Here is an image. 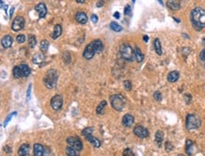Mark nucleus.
Returning <instances> with one entry per match:
<instances>
[{"mask_svg":"<svg viewBox=\"0 0 205 156\" xmlns=\"http://www.w3.org/2000/svg\"><path fill=\"white\" fill-rule=\"evenodd\" d=\"M190 20L196 30H202L205 27V10L200 7L193 9L190 14Z\"/></svg>","mask_w":205,"mask_h":156,"instance_id":"f257e3e1","label":"nucleus"},{"mask_svg":"<svg viewBox=\"0 0 205 156\" xmlns=\"http://www.w3.org/2000/svg\"><path fill=\"white\" fill-rule=\"evenodd\" d=\"M110 101L113 108L114 110H116V111L120 112L124 109L127 99L122 94H113L110 96Z\"/></svg>","mask_w":205,"mask_h":156,"instance_id":"f03ea898","label":"nucleus"},{"mask_svg":"<svg viewBox=\"0 0 205 156\" xmlns=\"http://www.w3.org/2000/svg\"><path fill=\"white\" fill-rule=\"evenodd\" d=\"M58 77H59V74H58L56 70H54V69L49 70L44 77V85H46V87L50 89L54 88L57 85Z\"/></svg>","mask_w":205,"mask_h":156,"instance_id":"7ed1b4c3","label":"nucleus"},{"mask_svg":"<svg viewBox=\"0 0 205 156\" xmlns=\"http://www.w3.org/2000/svg\"><path fill=\"white\" fill-rule=\"evenodd\" d=\"M119 53H120L121 57L127 61H132L134 59V57H135V55H134V50L132 49V47L131 46V45L128 44V43H123V44L120 45Z\"/></svg>","mask_w":205,"mask_h":156,"instance_id":"20e7f679","label":"nucleus"},{"mask_svg":"<svg viewBox=\"0 0 205 156\" xmlns=\"http://www.w3.org/2000/svg\"><path fill=\"white\" fill-rule=\"evenodd\" d=\"M185 125L188 131L198 129L201 125V120L198 118V116L194 114H188L186 116V120H185Z\"/></svg>","mask_w":205,"mask_h":156,"instance_id":"39448f33","label":"nucleus"},{"mask_svg":"<svg viewBox=\"0 0 205 156\" xmlns=\"http://www.w3.org/2000/svg\"><path fill=\"white\" fill-rule=\"evenodd\" d=\"M66 142L69 146H71L74 149H78L79 152H80L83 148L82 142L80 141V139L78 137V136H69V137L66 139Z\"/></svg>","mask_w":205,"mask_h":156,"instance_id":"423d86ee","label":"nucleus"},{"mask_svg":"<svg viewBox=\"0 0 205 156\" xmlns=\"http://www.w3.org/2000/svg\"><path fill=\"white\" fill-rule=\"evenodd\" d=\"M133 133L139 138H146V137H148V136L149 135V133L148 131V129L143 127V126H141V125H137V126L134 127Z\"/></svg>","mask_w":205,"mask_h":156,"instance_id":"0eeeda50","label":"nucleus"},{"mask_svg":"<svg viewBox=\"0 0 205 156\" xmlns=\"http://www.w3.org/2000/svg\"><path fill=\"white\" fill-rule=\"evenodd\" d=\"M24 25H25V19L22 16H17L16 18H14V22H12L11 28L14 31L17 32V31H20L21 29H23Z\"/></svg>","mask_w":205,"mask_h":156,"instance_id":"6e6552de","label":"nucleus"},{"mask_svg":"<svg viewBox=\"0 0 205 156\" xmlns=\"http://www.w3.org/2000/svg\"><path fill=\"white\" fill-rule=\"evenodd\" d=\"M62 106V97L60 94H57L52 97L51 99V107L53 108L55 111L60 110Z\"/></svg>","mask_w":205,"mask_h":156,"instance_id":"1a4fd4ad","label":"nucleus"},{"mask_svg":"<svg viewBox=\"0 0 205 156\" xmlns=\"http://www.w3.org/2000/svg\"><path fill=\"white\" fill-rule=\"evenodd\" d=\"M95 49L93 47V44L91 42L87 45L84 49V51H83V57H84L85 59H91V58H93V56H95Z\"/></svg>","mask_w":205,"mask_h":156,"instance_id":"9d476101","label":"nucleus"},{"mask_svg":"<svg viewBox=\"0 0 205 156\" xmlns=\"http://www.w3.org/2000/svg\"><path fill=\"white\" fill-rule=\"evenodd\" d=\"M35 10L38 12V14H39V18L43 19L46 17L47 13V6L44 3L41 2L38 5L35 6Z\"/></svg>","mask_w":205,"mask_h":156,"instance_id":"9b49d317","label":"nucleus"},{"mask_svg":"<svg viewBox=\"0 0 205 156\" xmlns=\"http://www.w3.org/2000/svg\"><path fill=\"white\" fill-rule=\"evenodd\" d=\"M185 152L188 156H192L195 153V144L190 139H187L186 143H185Z\"/></svg>","mask_w":205,"mask_h":156,"instance_id":"f8f14e48","label":"nucleus"},{"mask_svg":"<svg viewBox=\"0 0 205 156\" xmlns=\"http://www.w3.org/2000/svg\"><path fill=\"white\" fill-rule=\"evenodd\" d=\"M122 123L125 127H131L132 124L134 123V118L133 116L131 114H126L123 119H122Z\"/></svg>","mask_w":205,"mask_h":156,"instance_id":"ddd939ff","label":"nucleus"},{"mask_svg":"<svg viewBox=\"0 0 205 156\" xmlns=\"http://www.w3.org/2000/svg\"><path fill=\"white\" fill-rule=\"evenodd\" d=\"M44 147L39 143L34 144L33 147V156H44Z\"/></svg>","mask_w":205,"mask_h":156,"instance_id":"4468645a","label":"nucleus"},{"mask_svg":"<svg viewBox=\"0 0 205 156\" xmlns=\"http://www.w3.org/2000/svg\"><path fill=\"white\" fill-rule=\"evenodd\" d=\"M75 19H76L77 22H78L79 24H81V25L86 24L87 23V20H88L87 15L84 13V12H82V11L78 12V13H77L76 16H75Z\"/></svg>","mask_w":205,"mask_h":156,"instance_id":"2eb2a0df","label":"nucleus"},{"mask_svg":"<svg viewBox=\"0 0 205 156\" xmlns=\"http://www.w3.org/2000/svg\"><path fill=\"white\" fill-rule=\"evenodd\" d=\"M12 42H14V39H12L11 36L10 35H6L2 38V41H1V43H2V46L4 48H10L12 44Z\"/></svg>","mask_w":205,"mask_h":156,"instance_id":"dca6fc26","label":"nucleus"},{"mask_svg":"<svg viewBox=\"0 0 205 156\" xmlns=\"http://www.w3.org/2000/svg\"><path fill=\"white\" fill-rule=\"evenodd\" d=\"M180 78V73L178 71H172L167 74V81L170 83H175Z\"/></svg>","mask_w":205,"mask_h":156,"instance_id":"f3484780","label":"nucleus"},{"mask_svg":"<svg viewBox=\"0 0 205 156\" xmlns=\"http://www.w3.org/2000/svg\"><path fill=\"white\" fill-rule=\"evenodd\" d=\"M92 44H93V47L95 51V53H100V52L103 51V43H102V42L100 40H95L92 42Z\"/></svg>","mask_w":205,"mask_h":156,"instance_id":"a211bd4d","label":"nucleus"},{"mask_svg":"<svg viewBox=\"0 0 205 156\" xmlns=\"http://www.w3.org/2000/svg\"><path fill=\"white\" fill-rule=\"evenodd\" d=\"M86 140L87 141H89L92 144V146L93 147H95V148H99L100 146H101V142L97 138V137H95V136H93L92 134L91 135H88V136H86Z\"/></svg>","mask_w":205,"mask_h":156,"instance_id":"6ab92c4d","label":"nucleus"},{"mask_svg":"<svg viewBox=\"0 0 205 156\" xmlns=\"http://www.w3.org/2000/svg\"><path fill=\"white\" fill-rule=\"evenodd\" d=\"M29 152V144H23L20 149H18V155L19 156H28Z\"/></svg>","mask_w":205,"mask_h":156,"instance_id":"aec40b11","label":"nucleus"},{"mask_svg":"<svg viewBox=\"0 0 205 156\" xmlns=\"http://www.w3.org/2000/svg\"><path fill=\"white\" fill-rule=\"evenodd\" d=\"M164 141V133L161 131V130H158L155 134V142L156 144L158 145V147L162 146V143Z\"/></svg>","mask_w":205,"mask_h":156,"instance_id":"412c9836","label":"nucleus"},{"mask_svg":"<svg viewBox=\"0 0 205 156\" xmlns=\"http://www.w3.org/2000/svg\"><path fill=\"white\" fill-rule=\"evenodd\" d=\"M80 152L78 151V149H74L73 147L71 146H67L66 149H65V153L67 156H80Z\"/></svg>","mask_w":205,"mask_h":156,"instance_id":"4be33fe9","label":"nucleus"},{"mask_svg":"<svg viewBox=\"0 0 205 156\" xmlns=\"http://www.w3.org/2000/svg\"><path fill=\"white\" fill-rule=\"evenodd\" d=\"M166 6H167V8L170 9L171 10H179L181 8V6L179 3H177L176 1H173V0H168L167 2H166Z\"/></svg>","mask_w":205,"mask_h":156,"instance_id":"5701e85b","label":"nucleus"},{"mask_svg":"<svg viewBox=\"0 0 205 156\" xmlns=\"http://www.w3.org/2000/svg\"><path fill=\"white\" fill-rule=\"evenodd\" d=\"M134 55H135V59L137 62H142L144 60V54L142 53V51L140 50L139 47L134 48Z\"/></svg>","mask_w":205,"mask_h":156,"instance_id":"b1692460","label":"nucleus"},{"mask_svg":"<svg viewBox=\"0 0 205 156\" xmlns=\"http://www.w3.org/2000/svg\"><path fill=\"white\" fill-rule=\"evenodd\" d=\"M62 27H61V25H55V27H54V31H53V33H52V38L54 39V40H56V39H58L61 34H62Z\"/></svg>","mask_w":205,"mask_h":156,"instance_id":"393cba45","label":"nucleus"},{"mask_svg":"<svg viewBox=\"0 0 205 156\" xmlns=\"http://www.w3.org/2000/svg\"><path fill=\"white\" fill-rule=\"evenodd\" d=\"M154 49L158 56H162V54H163L162 45H161V42H160L159 39H155L154 40Z\"/></svg>","mask_w":205,"mask_h":156,"instance_id":"a878e982","label":"nucleus"},{"mask_svg":"<svg viewBox=\"0 0 205 156\" xmlns=\"http://www.w3.org/2000/svg\"><path fill=\"white\" fill-rule=\"evenodd\" d=\"M12 74H14V77L16 78V79H19V78L24 77V74H23L22 71H21V69H20V67H19V66H15L14 68V70H12Z\"/></svg>","mask_w":205,"mask_h":156,"instance_id":"bb28decb","label":"nucleus"},{"mask_svg":"<svg viewBox=\"0 0 205 156\" xmlns=\"http://www.w3.org/2000/svg\"><path fill=\"white\" fill-rule=\"evenodd\" d=\"M44 60V56L43 54H40V53L35 54L32 57V61L35 64H41Z\"/></svg>","mask_w":205,"mask_h":156,"instance_id":"cd10ccee","label":"nucleus"},{"mask_svg":"<svg viewBox=\"0 0 205 156\" xmlns=\"http://www.w3.org/2000/svg\"><path fill=\"white\" fill-rule=\"evenodd\" d=\"M20 69H21V71H22V73H23V74H24V77H28L29 74H30V68L28 66L27 64H21L20 66Z\"/></svg>","mask_w":205,"mask_h":156,"instance_id":"c85d7f7f","label":"nucleus"},{"mask_svg":"<svg viewBox=\"0 0 205 156\" xmlns=\"http://www.w3.org/2000/svg\"><path fill=\"white\" fill-rule=\"evenodd\" d=\"M48 46H49V42L47 40H43L40 43V49L43 53H46L48 49Z\"/></svg>","mask_w":205,"mask_h":156,"instance_id":"c756f323","label":"nucleus"},{"mask_svg":"<svg viewBox=\"0 0 205 156\" xmlns=\"http://www.w3.org/2000/svg\"><path fill=\"white\" fill-rule=\"evenodd\" d=\"M36 37L32 34H30L29 35V48H34L35 47V45H36Z\"/></svg>","mask_w":205,"mask_h":156,"instance_id":"7c9ffc66","label":"nucleus"},{"mask_svg":"<svg viewBox=\"0 0 205 156\" xmlns=\"http://www.w3.org/2000/svg\"><path fill=\"white\" fill-rule=\"evenodd\" d=\"M106 105H107V102L103 100V101H102V102L99 103V105H98V108H97V114L100 115V114L103 113L104 108L106 107Z\"/></svg>","mask_w":205,"mask_h":156,"instance_id":"2f4dec72","label":"nucleus"},{"mask_svg":"<svg viewBox=\"0 0 205 156\" xmlns=\"http://www.w3.org/2000/svg\"><path fill=\"white\" fill-rule=\"evenodd\" d=\"M110 27H111V29H113L115 32H120V31H122V29H123L120 25H118L117 23H115V22H112L110 24Z\"/></svg>","mask_w":205,"mask_h":156,"instance_id":"473e14b6","label":"nucleus"},{"mask_svg":"<svg viewBox=\"0 0 205 156\" xmlns=\"http://www.w3.org/2000/svg\"><path fill=\"white\" fill-rule=\"evenodd\" d=\"M93 130H94V128L93 127H87V128H85V129H83L82 130V132H81V134L83 135V136H88V135H91L92 134V133H93Z\"/></svg>","mask_w":205,"mask_h":156,"instance_id":"72a5a7b5","label":"nucleus"},{"mask_svg":"<svg viewBox=\"0 0 205 156\" xmlns=\"http://www.w3.org/2000/svg\"><path fill=\"white\" fill-rule=\"evenodd\" d=\"M62 60L66 64H69L70 61H71V56H70L68 52H65V53L62 54Z\"/></svg>","mask_w":205,"mask_h":156,"instance_id":"f704fd0d","label":"nucleus"},{"mask_svg":"<svg viewBox=\"0 0 205 156\" xmlns=\"http://www.w3.org/2000/svg\"><path fill=\"white\" fill-rule=\"evenodd\" d=\"M153 98H154L155 101L157 102H161L162 101V94L160 91H155L153 93Z\"/></svg>","mask_w":205,"mask_h":156,"instance_id":"c9c22d12","label":"nucleus"},{"mask_svg":"<svg viewBox=\"0 0 205 156\" xmlns=\"http://www.w3.org/2000/svg\"><path fill=\"white\" fill-rule=\"evenodd\" d=\"M16 41L18 42V43H24L26 42V36L25 35H18L16 37Z\"/></svg>","mask_w":205,"mask_h":156,"instance_id":"e433bc0d","label":"nucleus"},{"mask_svg":"<svg viewBox=\"0 0 205 156\" xmlns=\"http://www.w3.org/2000/svg\"><path fill=\"white\" fill-rule=\"evenodd\" d=\"M164 148H165V151L167 152H171L172 149H173V145L171 144V143L169 142V141H167V142H165V146H164Z\"/></svg>","mask_w":205,"mask_h":156,"instance_id":"4c0bfd02","label":"nucleus"},{"mask_svg":"<svg viewBox=\"0 0 205 156\" xmlns=\"http://www.w3.org/2000/svg\"><path fill=\"white\" fill-rule=\"evenodd\" d=\"M16 114H17V112H14V113H11V114H10V115L8 116V118L6 119V120H5V121H4V127H6V126L8 125V122L11 120L12 117H14V115H16Z\"/></svg>","mask_w":205,"mask_h":156,"instance_id":"58836bf2","label":"nucleus"},{"mask_svg":"<svg viewBox=\"0 0 205 156\" xmlns=\"http://www.w3.org/2000/svg\"><path fill=\"white\" fill-rule=\"evenodd\" d=\"M124 88H125V89L126 90H131V81H129V80H126V81H124Z\"/></svg>","mask_w":205,"mask_h":156,"instance_id":"ea45409f","label":"nucleus"},{"mask_svg":"<svg viewBox=\"0 0 205 156\" xmlns=\"http://www.w3.org/2000/svg\"><path fill=\"white\" fill-rule=\"evenodd\" d=\"M123 156H134V153L131 149H126L123 152Z\"/></svg>","mask_w":205,"mask_h":156,"instance_id":"a19ab883","label":"nucleus"},{"mask_svg":"<svg viewBox=\"0 0 205 156\" xmlns=\"http://www.w3.org/2000/svg\"><path fill=\"white\" fill-rule=\"evenodd\" d=\"M124 13H125V15H131V8L130 5H127L125 7Z\"/></svg>","mask_w":205,"mask_h":156,"instance_id":"79ce46f5","label":"nucleus"},{"mask_svg":"<svg viewBox=\"0 0 205 156\" xmlns=\"http://www.w3.org/2000/svg\"><path fill=\"white\" fill-rule=\"evenodd\" d=\"M31 88H32V85H31V84H29V88H28V90H27V101H29V100H30V95H31Z\"/></svg>","mask_w":205,"mask_h":156,"instance_id":"37998d69","label":"nucleus"},{"mask_svg":"<svg viewBox=\"0 0 205 156\" xmlns=\"http://www.w3.org/2000/svg\"><path fill=\"white\" fill-rule=\"evenodd\" d=\"M91 20H92V22L94 23V24H97L98 23V17L95 15V14H93L92 16H91Z\"/></svg>","mask_w":205,"mask_h":156,"instance_id":"c03bdc74","label":"nucleus"},{"mask_svg":"<svg viewBox=\"0 0 205 156\" xmlns=\"http://www.w3.org/2000/svg\"><path fill=\"white\" fill-rule=\"evenodd\" d=\"M109 1V0H98V2L97 4L98 7H101V6H103L105 3H107Z\"/></svg>","mask_w":205,"mask_h":156,"instance_id":"a18cd8bd","label":"nucleus"},{"mask_svg":"<svg viewBox=\"0 0 205 156\" xmlns=\"http://www.w3.org/2000/svg\"><path fill=\"white\" fill-rule=\"evenodd\" d=\"M200 58L202 60V61H205V49L202 50L200 52Z\"/></svg>","mask_w":205,"mask_h":156,"instance_id":"49530a36","label":"nucleus"},{"mask_svg":"<svg viewBox=\"0 0 205 156\" xmlns=\"http://www.w3.org/2000/svg\"><path fill=\"white\" fill-rule=\"evenodd\" d=\"M49 153H50V152H49V149H48V148H47V147H44V156H48V155H49Z\"/></svg>","mask_w":205,"mask_h":156,"instance_id":"de8ad7c7","label":"nucleus"},{"mask_svg":"<svg viewBox=\"0 0 205 156\" xmlns=\"http://www.w3.org/2000/svg\"><path fill=\"white\" fill-rule=\"evenodd\" d=\"M14 7H11V10H10V14H9L10 18H11V17H12V14H14Z\"/></svg>","mask_w":205,"mask_h":156,"instance_id":"09e8293b","label":"nucleus"},{"mask_svg":"<svg viewBox=\"0 0 205 156\" xmlns=\"http://www.w3.org/2000/svg\"><path fill=\"white\" fill-rule=\"evenodd\" d=\"M113 16H114V18H116V19H119L120 18V13L119 12H114V14H113Z\"/></svg>","mask_w":205,"mask_h":156,"instance_id":"8fccbe9b","label":"nucleus"},{"mask_svg":"<svg viewBox=\"0 0 205 156\" xmlns=\"http://www.w3.org/2000/svg\"><path fill=\"white\" fill-rule=\"evenodd\" d=\"M144 41H145V42H149V37L146 36V35L144 36Z\"/></svg>","mask_w":205,"mask_h":156,"instance_id":"3c124183","label":"nucleus"},{"mask_svg":"<svg viewBox=\"0 0 205 156\" xmlns=\"http://www.w3.org/2000/svg\"><path fill=\"white\" fill-rule=\"evenodd\" d=\"M76 1L78 2V3H80V4H82V3H84L86 0H76Z\"/></svg>","mask_w":205,"mask_h":156,"instance_id":"603ef678","label":"nucleus"},{"mask_svg":"<svg viewBox=\"0 0 205 156\" xmlns=\"http://www.w3.org/2000/svg\"><path fill=\"white\" fill-rule=\"evenodd\" d=\"M4 149H5V151H6V152H11V151H10V149H9V147H8V146H6V147L4 148Z\"/></svg>","mask_w":205,"mask_h":156,"instance_id":"864d4df0","label":"nucleus"},{"mask_svg":"<svg viewBox=\"0 0 205 156\" xmlns=\"http://www.w3.org/2000/svg\"><path fill=\"white\" fill-rule=\"evenodd\" d=\"M173 19H174V20H175L176 22H178V23H180V20H178V19H177L176 17H173Z\"/></svg>","mask_w":205,"mask_h":156,"instance_id":"5fc2aeb1","label":"nucleus"},{"mask_svg":"<svg viewBox=\"0 0 205 156\" xmlns=\"http://www.w3.org/2000/svg\"><path fill=\"white\" fill-rule=\"evenodd\" d=\"M158 1L160 2V4H161V5H164V3H163V1H162V0H158Z\"/></svg>","mask_w":205,"mask_h":156,"instance_id":"6e6d98bb","label":"nucleus"},{"mask_svg":"<svg viewBox=\"0 0 205 156\" xmlns=\"http://www.w3.org/2000/svg\"><path fill=\"white\" fill-rule=\"evenodd\" d=\"M203 44H204V46H205V38L203 39Z\"/></svg>","mask_w":205,"mask_h":156,"instance_id":"4d7b16f0","label":"nucleus"},{"mask_svg":"<svg viewBox=\"0 0 205 156\" xmlns=\"http://www.w3.org/2000/svg\"><path fill=\"white\" fill-rule=\"evenodd\" d=\"M132 2H133V3H135V0H132Z\"/></svg>","mask_w":205,"mask_h":156,"instance_id":"13d9d810","label":"nucleus"},{"mask_svg":"<svg viewBox=\"0 0 205 156\" xmlns=\"http://www.w3.org/2000/svg\"><path fill=\"white\" fill-rule=\"evenodd\" d=\"M178 156H183L182 154H180V155H178Z\"/></svg>","mask_w":205,"mask_h":156,"instance_id":"bf43d9fd","label":"nucleus"}]
</instances>
